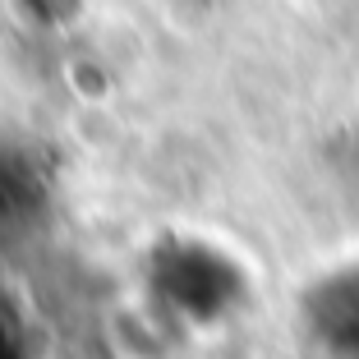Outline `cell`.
<instances>
[{
	"label": "cell",
	"mask_w": 359,
	"mask_h": 359,
	"mask_svg": "<svg viewBox=\"0 0 359 359\" xmlns=\"http://www.w3.org/2000/svg\"><path fill=\"white\" fill-rule=\"evenodd\" d=\"M309 332L332 359H359V272H337L309 295Z\"/></svg>",
	"instance_id": "obj_1"
}]
</instances>
